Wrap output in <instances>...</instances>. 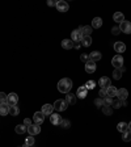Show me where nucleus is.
<instances>
[{
    "label": "nucleus",
    "mask_w": 131,
    "mask_h": 147,
    "mask_svg": "<svg viewBox=\"0 0 131 147\" xmlns=\"http://www.w3.org/2000/svg\"><path fill=\"white\" fill-rule=\"evenodd\" d=\"M72 88V80L68 79V78H64V79L59 80L58 83V91L62 93H68Z\"/></svg>",
    "instance_id": "nucleus-1"
},
{
    "label": "nucleus",
    "mask_w": 131,
    "mask_h": 147,
    "mask_svg": "<svg viewBox=\"0 0 131 147\" xmlns=\"http://www.w3.org/2000/svg\"><path fill=\"white\" fill-rule=\"evenodd\" d=\"M68 107V102L66 100H63V98H59V100L55 101V104H54V108L56 110H59V112H63V110H66Z\"/></svg>",
    "instance_id": "nucleus-2"
},
{
    "label": "nucleus",
    "mask_w": 131,
    "mask_h": 147,
    "mask_svg": "<svg viewBox=\"0 0 131 147\" xmlns=\"http://www.w3.org/2000/svg\"><path fill=\"white\" fill-rule=\"evenodd\" d=\"M112 64H113L116 68H121L123 66V57L122 55H119V54H117L116 57H113V59H112Z\"/></svg>",
    "instance_id": "nucleus-3"
},
{
    "label": "nucleus",
    "mask_w": 131,
    "mask_h": 147,
    "mask_svg": "<svg viewBox=\"0 0 131 147\" xmlns=\"http://www.w3.org/2000/svg\"><path fill=\"white\" fill-rule=\"evenodd\" d=\"M43 121H45V114H43L42 112H36L33 116V122L36 123V125H41Z\"/></svg>",
    "instance_id": "nucleus-4"
},
{
    "label": "nucleus",
    "mask_w": 131,
    "mask_h": 147,
    "mask_svg": "<svg viewBox=\"0 0 131 147\" xmlns=\"http://www.w3.org/2000/svg\"><path fill=\"white\" fill-rule=\"evenodd\" d=\"M18 101V96L16 95L15 92H12V93H9L8 97H7V104L9 105V107H12V105H16Z\"/></svg>",
    "instance_id": "nucleus-5"
},
{
    "label": "nucleus",
    "mask_w": 131,
    "mask_h": 147,
    "mask_svg": "<svg viewBox=\"0 0 131 147\" xmlns=\"http://www.w3.org/2000/svg\"><path fill=\"white\" fill-rule=\"evenodd\" d=\"M28 133L33 137V135H37L41 133V126L40 125H36V123H33V125L28 126Z\"/></svg>",
    "instance_id": "nucleus-6"
},
{
    "label": "nucleus",
    "mask_w": 131,
    "mask_h": 147,
    "mask_svg": "<svg viewBox=\"0 0 131 147\" xmlns=\"http://www.w3.org/2000/svg\"><path fill=\"white\" fill-rule=\"evenodd\" d=\"M119 29H121V32H123V33L130 34L131 33V22L130 21L121 22V24H119Z\"/></svg>",
    "instance_id": "nucleus-7"
},
{
    "label": "nucleus",
    "mask_w": 131,
    "mask_h": 147,
    "mask_svg": "<svg viewBox=\"0 0 131 147\" xmlns=\"http://www.w3.org/2000/svg\"><path fill=\"white\" fill-rule=\"evenodd\" d=\"M62 117L59 116L58 113H52L51 116H50V122L52 123V125H55V126H58V125H60L62 123Z\"/></svg>",
    "instance_id": "nucleus-8"
},
{
    "label": "nucleus",
    "mask_w": 131,
    "mask_h": 147,
    "mask_svg": "<svg viewBox=\"0 0 131 147\" xmlns=\"http://www.w3.org/2000/svg\"><path fill=\"white\" fill-rule=\"evenodd\" d=\"M45 116H51L52 112H54V105L51 104H45L42 105V110H41Z\"/></svg>",
    "instance_id": "nucleus-9"
},
{
    "label": "nucleus",
    "mask_w": 131,
    "mask_h": 147,
    "mask_svg": "<svg viewBox=\"0 0 131 147\" xmlns=\"http://www.w3.org/2000/svg\"><path fill=\"white\" fill-rule=\"evenodd\" d=\"M87 95H88V89L85 88V86H83V87H79L77 88V92H76V97L77 98H85Z\"/></svg>",
    "instance_id": "nucleus-10"
},
{
    "label": "nucleus",
    "mask_w": 131,
    "mask_h": 147,
    "mask_svg": "<svg viewBox=\"0 0 131 147\" xmlns=\"http://www.w3.org/2000/svg\"><path fill=\"white\" fill-rule=\"evenodd\" d=\"M98 86L101 87V88H105L107 89L110 87V79L107 76H102L100 78V80H98Z\"/></svg>",
    "instance_id": "nucleus-11"
},
{
    "label": "nucleus",
    "mask_w": 131,
    "mask_h": 147,
    "mask_svg": "<svg viewBox=\"0 0 131 147\" xmlns=\"http://www.w3.org/2000/svg\"><path fill=\"white\" fill-rule=\"evenodd\" d=\"M56 9H58L59 12H67L68 11V4L66 3V1H63V0H59V1H56Z\"/></svg>",
    "instance_id": "nucleus-12"
},
{
    "label": "nucleus",
    "mask_w": 131,
    "mask_h": 147,
    "mask_svg": "<svg viewBox=\"0 0 131 147\" xmlns=\"http://www.w3.org/2000/svg\"><path fill=\"white\" fill-rule=\"evenodd\" d=\"M117 97L119 98L121 101H125L126 98L128 97V91L126 88H121L118 89V93H117Z\"/></svg>",
    "instance_id": "nucleus-13"
},
{
    "label": "nucleus",
    "mask_w": 131,
    "mask_h": 147,
    "mask_svg": "<svg viewBox=\"0 0 131 147\" xmlns=\"http://www.w3.org/2000/svg\"><path fill=\"white\" fill-rule=\"evenodd\" d=\"M81 38H83V34L80 33V30H75L71 33V40L73 41V42H81Z\"/></svg>",
    "instance_id": "nucleus-14"
},
{
    "label": "nucleus",
    "mask_w": 131,
    "mask_h": 147,
    "mask_svg": "<svg viewBox=\"0 0 131 147\" xmlns=\"http://www.w3.org/2000/svg\"><path fill=\"white\" fill-rule=\"evenodd\" d=\"M101 58H102V55H101L100 51H92L91 54H89V61L95 62V63H97Z\"/></svg>",
    "instance_id": "nucleus-15"
},
{
    "label": "nucleus",
    "mask_w": 131,
    "mask_h": 147,
    "mask_svg": "<svg viewBox=\"0 0 131 147\" xmlns=\"http://www.w3.org/2000/svg\"><path fill=\"white\" fill-rule=\"evenodd\" d=\"M117 93H118V89H117L116 87H113V86H110L109 88L106 89V96L107 97H110V98L117 97Z\"/></svg>",
    "instance_id": "nucleus-16"
},
{
    "label": "nucleus",
    "mask_w": 131,
    "mask_h": 147,
    "mask_svg": "<svg viewBox=\"0 0 131 147\" xmlns=\"http://www.w3.org/2000/svg\"><path fill=\"white\" fill-rule=\"evenodd\" d=\"M85 71L87 74H93L96 71V63L92 61H88L85 63Z\"/></svg>",
    "instance_id": "nucleus-17"
},
{
    "label": "nucleus",
    "mask_w": 131,
    "mask_h": 147,
    "mask_svg": "<svg viewBox=\"0 0 131 147\" xmlns=\"http://www.w3.org/2000/svg\"><path fill=\"white\" fill-rule=\"evenodd\" d=\"M114 50H116V51L121 55V53H125L126 45L123 42H116V43H114Z\"/></svg>",
    "instance_id": "nucleus-18"
},
{
    "label": "nucleus",
    "mask_w": 131,
    "mask_h": 147,
    "mask_svg": "<svg viewBox=\"0 0 131 147\" xmlns=\"http://www.w3.org/2000/svg\"><path fill=\"white\" fill-rule=\"evenodd\" d=\"M62 47L66 50H71L73 47V41L72 40H63L62 41Z\"/></svg>",
    "instance_id": "nucleus-19"
},
{
    "label": "nucleus",
    "mask_w": 131,
    "mask_h": 147,
    "mask_svg": "<svg viewBox=\"0 0 131 147\" xmlns=\"http://www.w3.org/2000/svg\"><path fill=\"white\" fill-rule=\"evenodd\" d=\"M117 130H118L119 133H126L128 130V123H126V122H119L118 125H117Z\"/></svg>",
    "instance_id": "nucleus-20"
},
{
    "label": "nucleus",
    "mask_w": 131,
    "mask_h": 147,
    "mask_svg": "<svg viewBox=\"0 0 131 147\" xmlns=\"http://www.w3.org/2000/svg\"><path fill=\"white\" fill-rule=\"evenodd\" d=\"M77 30H80V33H81L83 36H91L92 28L91 26H79V29H77Z\"/></svg>",
    "instance_id": "nucleus-21"
},
{
    "label": "nucleus",
    "mask_w": 131,
    "mask_h": 147,
    "mask_svg": "<svg viewBox=\"0 0 131 147\" xmlns=\"http://www.w3.org/2000/svg\"><path fill=\"white\" fill-rule=\"evenodd\" d=\"M7 114H9V105L4 102L0 105V116H7Z\"/></svg>",
    "instance_id": "nucleus-22"
},
{
    "label": "nucleus",
    "mask_w": 131,
    "mask_h": 147,
    "mask_svg": "<svg viewBox=\"0 0 131 147\" xmlns=\"http://www.w3.org/2000/svg\"><path fill=\"white\" fill-rule=\"evenodd\" d=\"M113 20L116 22H119V24H121V22L125 21V16H123V13H121V12H116L113 15Z\"/></svg>",
    "instance_id": "nucleus-23"
},
{
    "label": "nucleus",
    "mask_w": 131,
    "mask_h": 147,
    "mask_svg": "<svg viewBox=\"0 0 131 147\" xmlns=\"http://www.w3.org/2000/svg\"><path fill=\"white\" fill-rule=\"evenodd\" d=\"M92 26L96 28V29L101 28V26H102V18H101V17H95L93 20H92Z\"/></svg>",
    "instance_id": "nucleus-24"
},
{
    "label": "nucleus",
    "mask_w": 131,
    "mask_h": 147,
    "mask_svg": "<svg viewBox=\"0 0 131 147\" xmlns=\"http://www.w3.org/2000/svg\"><path fill=\"white\" fill-rule=\"evenodd\" d=\"M81 45L85 46V47L91 46V45H92V38H91V36H83V38H81Z\"/></svg>",
    "instance_id": "nucleus-25"
},
{
    "label": "nucleus",
    "mask_w": 131,
    "mask_h": 147,
    "mask_svg": "<svg viewBox=\"0 0 131 147\" xmlns=\"http://www.w3.org/2000/svg\"><path fill=\"white\" fill-rule=\"evenodd\" d=\"M66 101H67L70 105H73L75 102H76V95H73V93H68V95L66 96Z\"/></svg>",
    "instance_id": "nucleus-26"
},
{
    "label": "nucleus",
    "mask_w": 131,
    "mask_h": 147,
    "mask_svg": "<svg viewBox=\"0 0 131 147\" xmlns=\"http://www.w3.org/2000/svg\"><path fill=\"white\" fill-rule=\"evenodd\" d=\"M18 113H20V109H18L17 105H12V107H9V114L11 116H18Z\"/></svg>",
    "instance_id": "nucleus-27"
},
{
    "label": "nucleus",
    "mask_w": 131,
    "mask_h": 147,
    "mask_svg": "<svg viewBox=\"0 0 131 147\" xmlns=\"http://www.w3.org/2000/svg\"><path fill=\"white\" fill-rule=\"evenodd\" d=\"M15 131L17 133V134H24L25 131H28V127L24 126V123H22V125H17L15 127Z\"/></svg>",
    "instance_id": "nucleus-28"
},
{
    "label": "nucleus",
    "mask_w": 131,
    "mask_h": 147,
    "mask_svg": "<svg viewBox=\"0 0 131 147\" xmlns=\"http://www.w3.org/2000/svg\"><path fill=\"white\" fill-rule=\"evenodd\" d=\"M32 146H34V137H32V135H30V137L26 138L24 147H32Z\"/></svg>",
    "instance_id": "nucleus-29"
},
{
    "label": "nucleus",
    "mask_w": 131,
    "mask_h": 147,
    "mask_svg": "<svg viewBox=\"0 0 131 147\" xmlns=\"http://www.w3.org/2000/svg\"><path fill=\"white\" fill-rule=\"evenodd\" d=\"M122 141H123V142H130V141H131V131H130V130H127L126 133H123Z\"/></svg>",
    "instance_id": "nucleus-30"
},
{
    "label": "nucleus",
    "mask_w": 131,
    "mask_h": 147,
    "mask_svg": "<svg viewBox=\"0 0 131 147\" xmlns=\"http://www.w3.org/2000/svg\"><path fill=\"white\" fill-rule=\"evenodd\" d=\"M85 88L87 89H95L96 88V82L95 80H88L85 83Z\"/></svg>",
    "instance_id": "nucleus-31"
},
{
    "label": "nucleus",
    "mask_w": 131,
    "mask_h": 147,
    "mask_svg": "<svg viewBox=\"0 0 131 147\" xmlns=\"http://www.w3.org/2000/svg\"><path fill=\"white\" fill-rule=\"evenodd\" d=\"M113 78L116 80H119L121 78H122V72H121V70H118V68H116V70L113 71Z\"/></svg>",
    "instance_id": "nucleus-32"
},
{
    "label": "nucleus",
    "mask_w": 131,
    "mask_h": 147,
    "mask_svg": "<svg viewBox=\"0 0 131 147\" xmlns=\"http://www.w3.org/2000/svg\"><path fill=\"white\" fill-rule=\"evenodd\" d=\"M102 113L105 114V116H112V113H113V109L110 107H104L102 108Z\"/></svg>",
    "instance_id": "nucleus-33"
},
{
    "label": "nucleus",
    "mask_w": 131,
    "mask_h": 147,
    "mask_svg": "<svg viewBox=\"0 0 131 147\" xmlns=\"http://www.w3.org/2000/svg\"><path fill=\"white\" fill-rule=\"evenodd\" d=\"M112 105H113V108H116V109H118V108L122 107V101L119 100V98H116V100H113V102H112Z\"/></svg>",
    "instance_id": "nucleus-34"
},
{
    "label": "nucleus",
    "mask_w": 131,
    "mask_h": 147,
    "mask_svg": "<svg viewBox=\"0 0 131 147\" xmlns=\"http://www.w3.org/2000/svg\"><path fill=\"white\" fill-rule=\"evenodd\" d=\"M95 105H96L97 108L104 107V98H100V97L96 98V100H95Z\"/></svg>",
    "instance_id": "nucleus-35"
},
{
    "label": "nucleus",
    "mask_w": 131,
    "mask_h": 147,
    "mask_svg": "<svg viewBox=\"0 0 131 147\" xmlns=\"http://www.w3.org/2000/svg\"><path fill=\"white\" fill-rule=\"evenodd\" d=\"M7 97H8V95H7V93H4V92H0V102H1V104L7 102Z\"/></svg>",
    "instance_id": "nucleus-36"
},
{
    "label": "nucleus",
    "mask_w": 131,
    "mask_h": 147,
    "mask_svg": "<svg viewBox=\"0 0 131 147\" xmlns=\"http://www.w3.org/2000/svg\"><path fill=\"white\" fill-rule=\"evenodd\" d=\"M112 102H113V98L107 97V96L104 98V105H105V107H110V105H112Z\"/></svg>",
    "instance_id": "nucleus-37"
},
{
    "label": "nucleus",
    "mask_w": 131,
    "mask_h": 147,
    "mask_svg": "<svg viewBox=\"0 0 131 147\" xmlns=\"http://www.w3.org/2000/svg\"><path fill=\"white\" fill-rule=\"evenodd\" d=\"M62 126H63L64 129H68V127H71V122L70 121H68V119H63V121H62V123H60Z\"/></svg>",
    "instance_id": "nucleus-38"
},
{
    "label": "nucleus",
    "mask_w": 131,
    "mask_h": 147,
    "mask_svg": "<svg viewBox=\"0 0 131 147\" xmlns=\"http://www.w3.org/2000/svg\"><path fill=\"white\" fill-rule=\"evenodd\" d=\"M98 95H100V98H105V97H106V89L101 88L100 92H98Z\"/></svg>",
    "instance_id": "nucleus-39"
},
{
    "label": "nucleus",
    "mask_w": 131,
    "mask_h": 147,
    "mask_svg": "<svg viewBox=\"0 0 131 147\" xmlns=\"http://www.w3.org/2000/svg\"><path fill=\"white\" fill-rule=\"evenodd\" d=\"M112 33H113L114 36H117V34L121 33V29H119V26H114V28H112Z\"/></svg>",
    "instance_id": "nucleus-40"
},
{
    "label": "nucleus",
    "mask_w": 131,
    "mask_h": 147,
    "mask_svg": "<svg viewBox=\"0 0 131 147\" xmlns=\"http://www.w3.org/2000/svg\"><path fill=\"white\" fill-rule=\"evenodd\" d=\"M80 59H81L84 63H87V62L89 61V55H87V54H81L80 55Z\"/></svg>",
    "instance_id": "nucleus-41"
},
{
    "label": "nucleus",
    "mask_w": 131,
    "mask_h": 147,
    "mask_svg": "<svg viewBox=\"0 0 131 147\" xmlns=\"http://www.w3.org/2000/svg\"><path fill=\"white\" fill-rule=\"evenodd\" d=\"M24 125L25 126H30V125H33V121H32L30 118H25L24 119Z\"/></svg>",
    "instance_id": "nucleus-42"
},
{
    "label": "nucleus",
    "mask_w": 131,
    "mask_h": 147,
    "mask_svg": "<svg viewBox=\"0 0 131 147\" xmlns=\"http://www.w3.org/2000/svg\"><path fill=\"white\" fill-rule=\"evenodd\" d=\"M47 5L49 7H55L56 5V1H54V0H49V1H47Z\"/></svg>",
    "instance_id": "nucleus-43"
},
{
    "label": "nucleus",
    "mask_w": 131,
    "mask_h": 147,
    "mask_svg": "<svg viewBox=\"0 0 131 147\" xmlns=\"http://www.w3.org/2000/svg\"><path fill=\"white\" fill-rule=\"evenodd\" d=\"M80 46H81V43H80V42H75V43H73V47H76V49H79Z\"/></svg>",
    "instance_id": "nucleus-44"
},
{
    "label": "nucleus",
    "mask_w": 131,
    "mask_h": 147,
    "mask_svg": "<svg viewBox=\"0 0 131 147\" xmlns=\"http://www.w3.org/2000/svg\"><path fill=\"white\" fill-rule=\"evenodd\" d=\"M119 70H121V72H125V71H126V68H125V67H123V66H122V67L119 68Z\"/></svg>",
    "instance_id": "nucleus-45"
},
{
    "label": "nucleus",
    "mask_w": 131,
    "mask_h": 147,
    "mask_svg": "<svg viewBox=\"0 0 131 147\" xmlns=\"http://www.w3.org/2000/svg\"><path fill=\"white\" fill-rule=\"evenodd\" d=\"M128 130H130V131H131V122L128 123Z\"/></svg>",
    "instance_id": "nucleus-46"
},
{
    "label": "nucleus",
    "mask_w": 131,
    "mask_h": 147,
    "mask_svg": "<svg viewBox=\"0 0 131 147\" xmlns=\"http://www.w3.org/2000/svg\"><path fill=\"white\" fill-rule=\"evenodd\" d=\"M0 105H1V102H0Z\"/></svg>",
    "instance_id": "nucleus-47"
}]
</instances>
